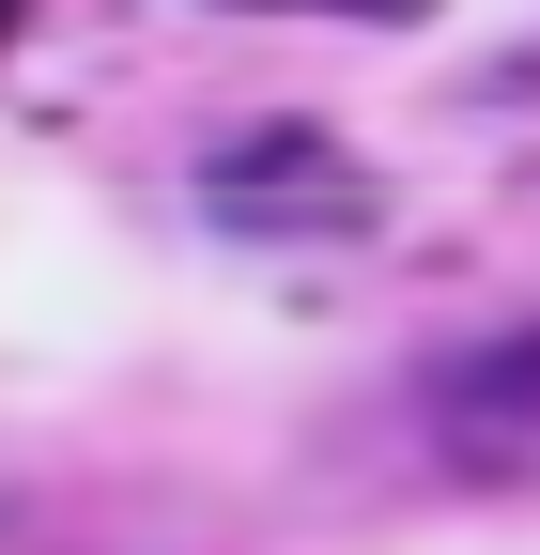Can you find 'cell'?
Segmentation results:
<instances>
[{"label": "cell", "instance_id": "cell-3", "mask_svg": "<svg viewBox=\"0 0 540 555\" xmlns=\"http://www.w3.org/2000/svg\"><path fill=\"white\" fill-rule=\"evenodd\" d=\"M247 16H386L401 31V16H433V0H247Z\"/></svg>", "mask_w": 540, "mask_h": 555}, {"label": "cell", "instance_id": "cell-1", "mask_svg": "<svg viewBox=\"0 0 540 555\" xmlns=\"http://www.w3.org/2000/svg\"><path fill=\"white\" fill-rule=\"evenodd\" d=\"M433 448L479 494H540V324H510V339L433 371Z\"/></svg>", "mask_w": 540, "mask_h": 555}, {"label": "cell", "instance_id": "cell-2", "mask_svg": "<svg viewBox=\"0 0 540 555\" xmlns=\"http://www.w3.org/2000/svg\"><path fill=\"white\" fill-rule=\"evenodd\" d=\"M201 201H217V232H371V217H386L371 170L340 155V139H309V124L232 139V155L201 170Z\"/></svg>", "mask_w": 540, "mask_h": 555}, {"label": "cell", "instance_id": "cell-4", "mask_svg": "<svg viewBox=\"0 0 540 555\" xmlns=\"http://www.w3.org/2000/svg\"><path fill=\"white\" fill-rule=\"evenodd\" d=\"M16 16H31V0H0V47H16Z\"/></svg>", "mask_w": 540, "mask_h": 555}]
</instances>
